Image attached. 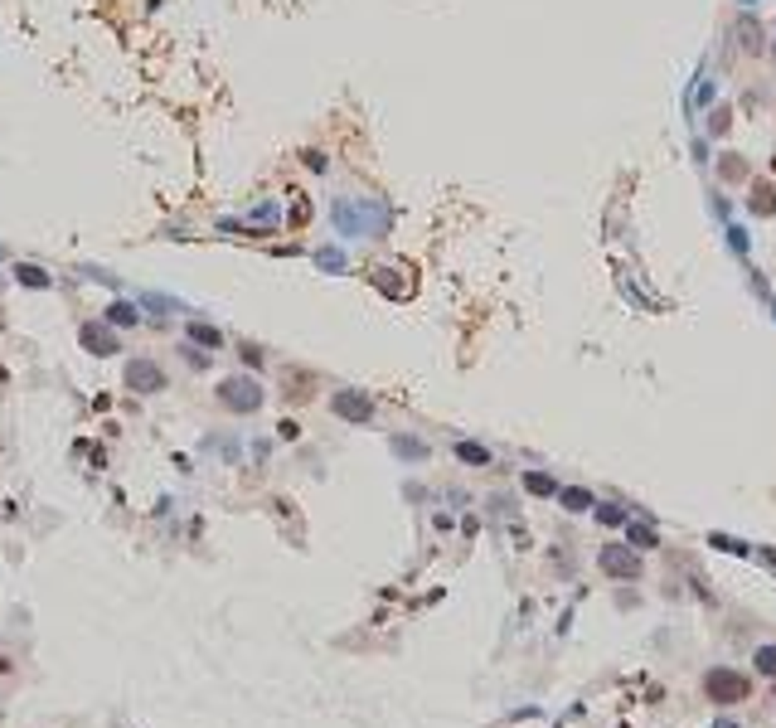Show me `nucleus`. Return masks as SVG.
Returning a JSON list of instances; mask_svg holds the SVG:
<instances>
[{
    "label": "nucleus",
    "mask_w": 776,
    "mask_h": 728,
    "mask_svg": "<svg viewBox=\"0 0 776 728\" xmlns=\"http://www.w3.org/2000/svg\"><path fill=\"white\" fill-rule=\"evenodd\" d=\"M703 699H713V704H743V699H752V680L738 675L733 665H718V670L703 675Z\"/></svg>",
    "instance_id": "obj_1"
},
{
    "label": "nucleus",
    "mask_w": 776,
    "mask_h": 728,
    "mask_svg": "<svg viewBox=\"0 0 776 728\" xmlns=\"http://www.w3.org/2000/svg\"><path fill=\"white\" fill-rule=\"evenodd\" d=\"M218 403L233 408V413H253L262 403V389L248 384V379H228V384H218Z\"/></svg>",
    "instance_id": "obj_2"
},
{
    "label": "nucleus",
    "mask_w": 776,
    "mask_h": 728,
    "mask_svg": "<svg viewBox=\"0 0 776 728\" xmlns=\"http://www.w3.org/2000/svg\"><path fill=\"white\" fill-rule=\"evenodd\" d=\"M602 568H606L611 578H636V573H641V558L611 544V549H602Z\"/></svg>",
    "instance_id": "obj_3"
},
{
    "label": "nucleus",
    "mask_w": 776,
    "mask_h": 728,
    "mask_svg": "<svg viewBox=\"0 0 776 728\" xmlns=\"http://www.w3.org/2000/svg\"><path fill=\"white\" fill-rule=\"evenodd\" d=\"M335 413L350 417V422H364V417H374V408H369V399H359V394H335Z\"/></svg>",
    "instance_id": "obj_4"
},
{
    "label": "nucleus",
    "mask_w": 776,
    "mask_h": 728,
    "mask_svg": "<svg viewBox=\"0 0 776 728\" xmlns=\"http://www.w3.org/2000/svg\"><path fill=\"white\" fill-rule=\"evenodd\" d=\"M126 384H136V389L146 384V394H156V389L165 384V374H161L156 364H131V369H126Z\"/></svg>",
    "instance_id": "obj_5"
},
{
    "label": "nucleus",
    "mask_w": 776,
    "mask_h": 728,
    "mask_svg": "<svg viewBox=\"0 0 776 728\" xmlns=\"http://www.w3.org/2000/svg\"><path fill=\"white\" fill-rule=\"evenodd\" d=\"M83 340H88V345H93L97 355H112V350H117V340H112V335H107V330H97V325H88V330H83Z\"/></svg>",
    "instance_id": "obj_6"
},
{
    "label": "nucleus",
    "mask_w": 776,
    "mask_h": 728,
    "mask_svg": "<svg viewBox=\"0 0 776 728\" xmlns=\"http://www.w3.org/2000/svg\"><path fill=\"white\" fill-rule=\"evenodd\" d=\"M757 670H762V675H776V646H762V651H757Z\"/></svg>",
    "instance_id": "obj_7"
},
{
    "label": "nucleus",
    "mask_w": 776,
    "mask_h": 728,
    "mask_svg": "<svg viewBox=\"0 0 776 728\" xmlns=\"http://www.w3.org/2000/svg\"><path fill=\"white\" fill-rule=\"evenodd\" d=\"M190 335H194V340H204V345H223V340H218V330H209V325H194Z\"/></svg>",
    "instance_id": "obj_8"
}]
</instances>
